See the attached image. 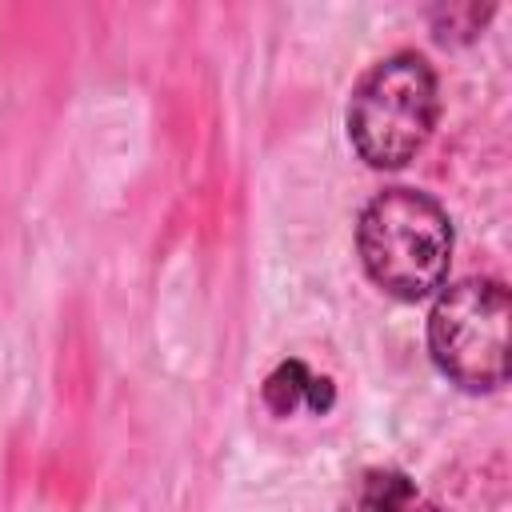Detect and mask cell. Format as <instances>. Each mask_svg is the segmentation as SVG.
I'll return each mask as SVG.
<instances>
[{"label":"cell","mask_w":512,"mask_h":512,"mask_svg":"<svg viewBox=\"0 0 512 512\" xmlns=\"http://www.w3.org/2000/svg\"><path fill=\"white\" fill-rule=\"evenodd\" d=\"M360 264L396 300H424L444 288L452 264V220L416 188L376 192L356 224Z\"/></svg>","instance_id":"cell-1"},{"label":"cell","mask_w":512,"mask_h":512,"mask_svg":"<svg viewBox=\"0 0 512 512\" xmlns=\"http://www.w3.org/2000/svg\"><path fill=\"white\" fill-rule=\"evenodd\" d=\"M496 8L492 4H436L432 12H428V20H432V36L440 40V44H464V40H472L484 24H488V16H492Z\"/></svg>","instance_id":"cell-6"},{"label":"cell","mask_w":512,"mask_h":512,"mask_svg":"<svg viewBox=\"0 0 512 512\" xmlns=\"http://www.w3.org/2000/svg\"><path fill=\"white\" fill-rule=\"evenodd\" d=\"M312 376H316V372H308L304 360H280V364L268 372L260 396H264V404H268L276 416H292L296 408L308 404V384H312Z\"/></svg>","instance_id":"cell-4"},{"label":"cell","mask_w":512,"mask_h":512,"mask_svg":"<svg viewBox=\"0 0 512 512\" xmlns=\"http://www.w3.org/2000/svg\"><path fill=\"white\" fill-rule=\"evenodd\" d=\"M436 128V72L420 52L372 64L348 100V140L368 168H404Z\"/></svg>","instance_id":"cell-2"},{"label":"cell","mask_w":512,"mask_h":512,"mask_svg":"<svg viewBox=\"0 0 512 512\" xmlns=\"http://www.w3.org/2000/svg\"><path fill=\"white\" fill-rule=\"evenodd\" d=\"M412 504H416V484L404 472L380 468L364 476L360 512H412Z\"/></svg>","instance_id":"cell-5"},{"label":"cell","mask_w":512,"mask_h":512,"mask_svg":"<svg viewBox=\"0 0 512 512\" xmlns=\"http://www.w3.org/2000/svg\"><path fill=\"white\" fill-rule=\"evenodd\" d=\"M512 300L500 280L468 276L448 284L428 316V352L464 392H496L508 380Z\"/></svg>","instance_id":"cell-3"}]
</instances>
